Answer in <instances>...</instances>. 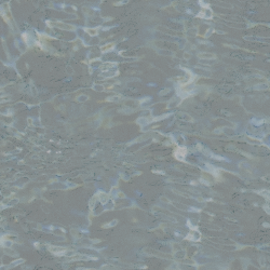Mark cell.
<instances>
[{
  "label": "cell",
  "instance_id": "1",
  "mask_svg": "<svg viewBox=\"0 0 270 270\" xmlns=\"http://www.w3.org/2000/svg\"><path fill=\"white\" fill-rule=\"evenodd\" d=\"M187 152H188V149H187L186 147L178 146V147H176V148L174 149L173 154H174V157L177 160H179V161H184V159H185V157H186Z\"/></svg>",
  "mask_w": 270,
  "mask_h": 270
},
{
  "label": "cell",
  "instance_id": "2",
  "mask_svg": "<svg viewBox=\"0 0 270 270\" xmlns=\"http://www.w3.org/2000/svg\"><path fill=\"white\" fill-rule=\"evenodd\" d=\"M49 251L51 253L55 254V255H58V256H62V255H65L67 254V249L65 247H58V246H49Z\"/></svg>",
  "mask_w": 270,
  "mask_h": 270
},
{
  "label": "cell",
  "instance_id": "3",
  "mask_svg": "<svg viewBox=\"0 0 270 270\" xmlns=\"http://www.w3.org/2000/svg\"><path fill=\"white\" fill-rule=\"evenodd\" d=\"M95 197H96V198H98L99 202H102L103 204L107 203V202H108V200H109V198H110V196H109V194H107V193H105L104 191L97 192V193L95 194Z\"/></svg>",
  "mask_w": 270,
  "mask_h": 270
},
{
  "label": "cell",
  "instance_id": "4",
  "mask_svg": "<svg viewBox=\"0 0 270 270\" xmlns=\"http://www.w3.org/2000/svg\"><path fill=\"white\" fill-rule=\"evenodd\" d=\"M200 238H201V234H200L199 232H198V234H197V232H190V233L186 237L187 240H192V241H199Z\"/></svg>",
  "mask_w": 270,
  "mask_h": 270
},
{
  "label": "cell",
  "instance_id": "5",
  "mask_svg": "<svg viewBox=\"0 0 270 270\" xmlns=\"http://www.w3.org/2000/svg\"><path fill=\"white\" fill-rule=\"evenodd\" d=\"M198 56L199 58H202V59H213L216 57L214 54H210V53H200Z\"/></svg>",
  "mask_w": 270,
  "mask_h": 270
},
{
  "label": "cell",
  "instance_id": "6",
  "mask_svg": "<svg viewBox=\"0 0 270 270\" xmlns=\"http://www.w3.org/2000/svg\"><path fill=\"white\" fill-rule=\"evenodd\" d=\"M55 25L57 27H59V28L67 29V30H72V29H74V27H71L70 25H66V24H63V23H56Z\"/></svg>",
  "mask_w": 270,
  "mask_h": 270
},
{
  "label": "cell",
  "instance_id": "7",
  "mask_svg": "<svg viewBox=\"0 0 270 270\" xmlns=\"http://www.w3.org/2000/svg\"><path fill=\"white\" fill-rule=\"evenodd\" d=\"M114 46H115V43H109V44H106V46L102 47L101 50H102V52H107L108 50H111L112 48H114Z\"/></svg>",
  "mask_w": 270,
  "mask_h": 270
},
{
  "label": "cell",
  "instance_id": "8",
  "mask_svg": "<svg viewBox=\"0 0 270 270\" xmlns=\"http://www.w3.org/2000/svg\"><path fill=\"white\" fill-rule=\"evenodd\" d=\"M136 122H137V123H138L141 126H144V125H146V124H148L149 121H148V120H147L146 118H139Z\"/></svg>",
  "mask_w": 270,
  "mask_h": 270
},
{
  "label": "cell",
  "instance_id": "9",
  "mask_svg": "<svg viewBox=\"0 0 270 270\" xmlns=\"http://www.w3.org/2000/svg\"><path fill=\"white\" fill-rule=\"evenodd\" d=\"M112 66H115L114 63H106V64L102 65L101 68H103V70H109V69H110Z\"/></svg>",
  "mask_w": 270,
  "mask_h": 270
},
{
  "label": "cell",
  "instance_id": "10",
  "mask_svg": "<svg viewBox=\"0 0 270 270\" xmlns=\"http://www.w3.org/2000/svg\"><path fill=\"white\" fill-rule=\"evenodd\" d=\"M86 31L90 35V36H96V35H97V29H96V28H94V29H92V28H87Z\"/></svg>",
  "mask_w": 270,
  "mask_h": 270
},
{
  "label": "cell",
  "instance_id": "11",
  "mask_svg": "<svg viewBox=\"0 0 270 270\" xmlns=\"http://www.w3.org/2000/svg\"><path fill=\"white\" fill-rule=\"evenodd\" d=\"M118 224V221L117 219H114L111 222H108V224H105V226H103V228H109V227H114Z\"/></svg>",
  "mask_w": 270,
  "mask_h": 270
},
{
  "label": "cell",
  "instance_id": "12",
  "mask_svg": "<svg viewBox=\"0 0 270 270\" xmlns=\"http://www.w3.org/2000/svg\"><path fill=\"white\" fill-rule=\"evenodd\" d=\"M118 98H120L119 96H114V97H108V98H107V101H116V99H118Z\"/></svg>",
  "mask_w": 270,
  "mask_h": 270
},
{
  "label": "cell",
  "instance_id": "13",
  "mask_svg": "<svg viewBox=\"0 0 270 270\" xmlns=\"http://www.w3.org/2000/svg\"><path fill=\"white\" fill-rule=\"evenodd\" d=\"M167 92H170V89H166V90H164V91H161V92H160V94H161V95H163V94L167 93Z\"/></svg>",
  "mask_w": 270,
  "mask_h": 270
}]
</instances>
